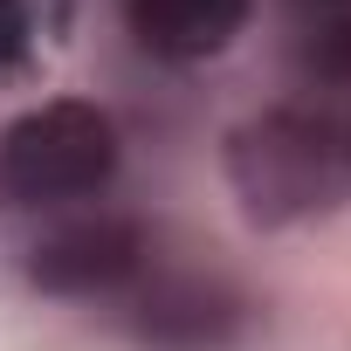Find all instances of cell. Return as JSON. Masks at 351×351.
<instances>
[{
  "label": "cell",
  "instance_id": "1",
  "mask_svg": "<svg viewBox=\"0 0 351 351\" xmlns=\"http://www.w3.org/2000/svg\"><path fill=\"white\" fill-rule=\"evenodd\" d=\"M221 180L248 228L282 234L351 207V97H282L228 124Z\"/></svg>",
  "mask_w": 351,
  "mask_h": 351
},
{
  "label": "cell",
  "instance_id": "2",
  "mask_svg": "<svg viewBox=\"0 0 351 351\" xmlns=\"http://www.w3.org/2000/svg\"><path fill=\"white\" fill-rule=\"evenodd\" d=\"M124 165V131L90 97H49L0 124V214L97 200Z\"/></svg>",
  "mask_w": 351,
  "mask_h": 351
},
{
  "label": "cell",
  "instance_id": "3",
  "mask_svg": "<svg viewBox=\"0 0 351 351\" xmlns=\"http://www.w3.org/2000/svg\"><path fill=\"white\" fill-rule=\"evenodd\" d=\"M255 303L214 269H145L124 289V330L145 351H234Z\"/></svg>",
  "mask_w": 351,
  "mask_h": 351
},
{
  "label": "cell",
  "instance_id": "4",
  "mask_svg": "<svg viewBox=\"0 0 351 351\" xmlns=\"http://www.w3.org/2000/svg\"><path fill=\"white\" fill-rule=\"evenodd\" d=\"M145 269H152V234L131 214H76V221L49 228L21 262V276L42 296H62V303L124 296Z\"/></svg>",
  "mask_w": 351,
  "mask_h": 351
},
{
  "label": "cell",
  "instance_id": "5",
  "mask_svg": "<svg viewBox=\"0 0 351 351\" xmlns=\"http://www.w3.org/2000/svg\"><path fill=\"white\" fill-rule=\"evenodd\" d=\"M124 28L158 62H207L228 56L255 14V0H117Z\"/></svg>",
  "mask_w": 351,
  "mask_h": 351
},
{
  "label": "cell",
  "instance_id": "6",
  "mask_svg": "<svg viewBox=\"0 0 351 351\" xmlns=\"http://www.w3.org/2000/svg\"><path fill=\"white\" fill-rule=\"evenodd\" d=\"M289 69L310 97H351V8H310L289 35Z\"/></svg>",
  "mask_w": 351,
  "mask_h": 351
},
{
  "label": "cell",
  "instance_id": "7",
  "mask_svg": "<svg viewBox=\"0 0 351 351\" xmlns=\"http://www.w3.org/2000/svg\"><path fill=\"white\" fill-rule=\"evenodd\" d=\"M35 56V8L28 0H0V76Z\"/></svg>",
  "mask_w": 351,
  "mask_h": 351
},
{
  "label": "cell",
  "instance_id": "8",
  "mask_svg": "<svg viewBox=\"0 0 351 351\" xmlns=\"http://www.w3.org/2000/svg\"><path fill=\"white\" fill-rule=\"evenodd\" d=\"M303 8H351V0H303Z\"/></svg>",
  "mask_w": 351,
  "mask_h": 351
}]
</instances>
